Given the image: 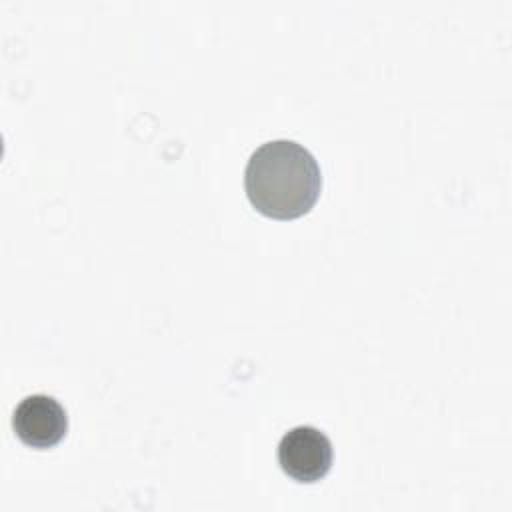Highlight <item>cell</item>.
<instances>
[{"label":"cell","instance_id":"1","mask_svg":"<svg viewBox=\"0 0 512 512\" xmlns=\"http://www.w3.org/2000/svg\"><path fill=\"white\" fill-rule=\"evenodd\" d=\"M322 174L316 158L302 144L280 138L258 146L244 170L250 204L264 216L290 220L316 204Z\"/></svg>","mask_w":512,"mask_h":512},{"label":"cell","instance_id":"2","mask_svg":"<svg viewBox=\"0 0 512 512\" xmlns=\"http://www.w3.org/2000/svg\"><path fill=\"white\" fill-rule=\"evenodd\" d=\"M282 470L298 482H318L332 466V442L314 426H294L278 442Z\"/></svg>","mask_w":512,"mask_h":512},{"label":"cell","instance_id":"3","mask_svg":"<svg viewBox=\"0 0 512 512\" xmlns=\"http://www.w3.org/2000/svg\"><path fill=\"white\" fill-rule=\"evenodd\" d=\"M12 428L16 436L32 448L56 446L68 432L64 406L48 394H30L14 408Z\"/></svg>","mask_w":512,"mask_h":512}]
</instances>
